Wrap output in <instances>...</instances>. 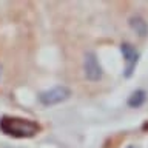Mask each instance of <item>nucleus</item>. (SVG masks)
<instances>
[{
    "label": "nucleus",
    "mask_w": 148,
    "mask_h": 148,
    "mask_svg": "<svg viewBox=\"0 0 148 148\" xmlns=\"http://www.w3.org/2000/svg\"><path fill=\"white\" fill-rule=\"evenodd\" d=\"M0 130L12 137H32L40 131V125L32 122L29 119H22V117H11L5 116L0 119Z\"/></svg>",
    "instance_id": "nucleus-1"
},
{
    "label": "nucleus",
    "mask_w": 148,
    "mask_h": 148,
    "mask_svg": "<svg viewBox=\"0 0 148 148\" xmlns=\"http://www.w3.org/2000/svg\"><path fill=\"white\" fill-rule=\"evenodd\" d=\"M71 96V90L65 85H57L53 86L49 90H45L39 94V102L45 106H51V105H57L62 103L66 99H69Z\"/></svg>",
    "instance_id": "nucleus-2"
},
{
    "label": "nucleus",
    "mask_w": 148,
    "mask_h": 148,
    "mask_svg": "<svg viewBox=\"0 0 148 148\" xmlns=\"http://www.w3.org/2000/svg\"><path fill=\"white\" fill-rule=\"evenodd\" d=\"M83 73H85V77L90 82H97L103 76V71H102V66L99 60H97V56L92 51H88L85 57H83Z\"/></svg>",
    "instance_id": "nucleus-3"
},
{
    "label": "nucleus",
    "mask_w": 148,
    "mask_h": 148,
    "mask_svg": "<svg viewBox=\"0 0 148 148\" xmlns=\"http://www.w3.org/2000/svg\"><path fill=\"white\" fill-rule=\"evenodd\" d=\"M122 54L125 57V77H130L133 74V69L136 68L137 60H139V53L136 51L133 45L130 43H122Z\"/></svg>",
    "instance_id": "nucleus-4"
},
{
    "label": "nucleus",
    "mask_w": 148,
    "mask_h": 148,
    "mask_svg": "<svg viewBox=\"0 0 148 148\" xmlns=\"http://www.w3.org/2000/svg\"><path fill=\"white\" fill-rule=\"evenodd\" d=\"M130 26L137 32L140 37L148 36V23L145 22V18L140 16H133L130 18Z\"/></svg>",
    "instance_id": "nucleus-5"
},
{
    "label": "nucleus",
    "mask_w": 148,
    "mask_h": 148,
    "mask_svg": "<svg viewBox=\"0 0 148 148\" xmlns=\"http://www.w3.org/2000/svg\"><path fill=\"white\" fill-rule=\"evenodd\" d=\"M145 102H147V91L145 90H136L130 94L127 103H128V106H131V108H139V106H142Z\"/></svg>",
    "instance_id": "nucleus-6"
},
{
    "label": "nucleus",
    "mask_w": 148,
    "mask_h": 148,
    "mask_svg": "<svg viewBox=\"0 0 148 148\" xmlns=\"http://www.w3.org/2000/svg\"><path fill=\"white\" fill-rule=\"evenodd\" d=\"M0 76H2V65H0Z\"/></svg>",
    "instance_id": "nucleus-7"
}]
</instances>
